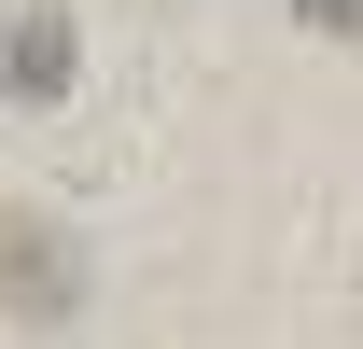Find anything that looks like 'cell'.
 <instances>
[{"instance_id": "cell-3", "label": "cell", "mask_w": 363, "mask_h": 349, "mask_svg": "<svg viewBox=\"0 0 363 349\" xmlns=\"http://www.w3.org/2000/svg\"><path fill=\"white\" fill-rule=\"evenodd\" d=\"M308 28H335V43H363V0H294Z\"/></svg>"}, {"instance_id": "cell-2", "label": "cell", "mask_w": 363, "mask_h": 349, "mask_svg": "<svg viewBox=\"0 0 363 349\" xmlns=\"http://www.w3.org/2000/svg\"><path fill=\"white\" fill-rule=\"evenodd\" d=\"M70 14H56V0H28V14H14V28H0V98H28V112H43V98H70Z\"/></svg>"}, {"instance_id": "cell-1", "label": "cell", "mask_w": 363, "mask_h": 349, "mask_svg": "<svg viewBox=\"0 0 363 349\" xmlns=\"http://www.w3.org/2000/svg\"><path fill=\"white\" fill-rule=\"evenodd\" d=\"M0 307H14V321H70V307H84V252H70L43 210H0Z\"/></svg>"}]
</instances>
